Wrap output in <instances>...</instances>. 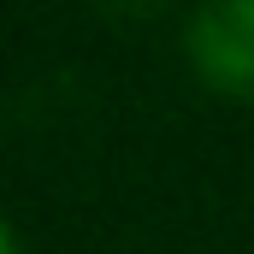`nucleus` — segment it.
<instances>
[{
	"instance_id": "2",
	"label": "nucleus",
	"mask_w": 254,
	"mask_h": 254,
	"mask_svg": "<svg viewBox=\"0 0 254 254\" xmlns=\"http://www.w3.org/2000/svg\"><path fill=\"white\" fill-rule=\"evenodd\" d=\"M101 6H113V12H148L154 0H101Z\"/></svg>"
},
{
	"instance_id": "3",
	"label": "nucleus",
	"mask_w": 254,
	"mask_h": 254,
	"mask_svg": "<svg viewBox=\"0 0 254 254\" xmlns=\"http://www.w3.org/2000/svg\"><path fill=\"white\" fill-rule=\"evenodd\" d=\"M0 254H18V243H12V231H6V219H0Z\"/></svg>"
},
{
	"instance_id": "1",
	"label": "nucleus",
	"mask_w": 254,
	"mask_h": 254,
	"mask_svg": "<svg viewBox=\"0 0 254 254\" xmlns=\"http://www.w3.org/2000/svg\"><path fill=\"white\" fill-rule=\"evenodd\" d=\"M184 48L207 83L254 95V0H201Z\"/></svg>"
}]
</instances>
